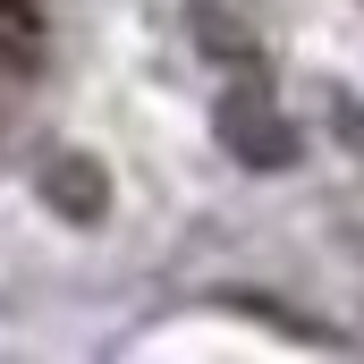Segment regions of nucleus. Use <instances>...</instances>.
<instances>
[{
  "instance_id": "obj_2",
  "label": "nucleus",
  "mask_w": 364,
  "mask_h": 364,
  "mask_svg": "<svg viewBox=\"0 0 364 364\" xmlns=\"http://www.w3.org/2000/svg\"><path fill=\"white\" fill-rule=\"evenodd\" d=\"M43 203H51L60 220H77V229H93V220L110 212V186H102V161H85V153H60V161L43 170Z\"/></svg>"
},
{
  "instance_id": "obj_3",
  "label": "nucleus",
  "mask_w": 364,
  "mask_h": 364,
  "mask_svg": "<svg viewBox=\"0 0 364 364\" xmlns=\"http://www.w3.org/2000/svg\"><path fill=\"white\" fill-rule=\"evenodd\" d=\"M0 60L9 68H34L43 60V9L34 0H0Z\"/></svg>"
},
{
  "instance_id": "obj_1",
  "label": "nucleus",
  "mask_w": 364,
  "mask_h": 364,
  "mask_svg": "<svg viewBox=\"0 0 364 364\" xmlns=\"http://www.w3.org/2000/svg\"><path fill=\"white\" fill-rule=\"evenodd\" d=\"M220 144H229L246 170H288V161H296V127L279 119L272 102H255V93L220 102Z\"/></svg>"
}]
</instances>
